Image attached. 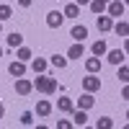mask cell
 <instances>
[{"label":"cell","instance_id":"obj_11","mask_svg":"<svg viewBox=\"0 0 129 129\" xmlns=\"http://www.w3.org/2000/svg\"><path fill=\"white\" fill-rule=\"evenodd\" d=\"M106 57H109V62L111 64H121L124 59H126V54H124V49H106Z\"/></svg>","mask_w":129,"mask_h":129},{"label":"cell","instance_id":"obj_3","mask_svg":"<svg viewBox=\"0 0 129 129\" xmlns=\"http://www.w3.org/2000/svg\"><path fill=\"white\" fill-rule=\"evenodd\" d=\"M83 90L85 93H98L101 90V80H98V75H93V72H88L83 78Z\"/></svg>","mask_w":129,"mask_h":129},{"label":"cell","instance_id":"obj_13","mask_svg":"<svg viewBox=\"0 0 129 129\" xmlns=\"http://www.w3.org/2000/svg\"><path fill=\"white\" fill-rule=\"evenodd\" d=\"M93 103H95V98H93V93H83L80 98H78V109H83V111H88V109H93Z\"/></svg>","mask_w":129,"mask_h":129},{"label":"cell","instance_id":"obj_23","mask_svg":"<svg viewBox=\"0 0 129 129\" xmlns=\"http://www.w3.org/2000/svg\"><path fill=\"white\" fill-rule=\"evenodd\" d=\"M111 28H114L119 36H126V34H129V23H126V21H119V23H114Z\"/></svg>","mask_w":129,"mask_h":129},{"label":"cell","instance_id":"obj_6","mask_svg":"<svg viewBox=\"0 0 129 129\" xmlns=\"http://www.w3.org/2000/svg\"><path fill=\"white\" fill-rule=\"evenodd\" d=\"M95 26H98V31H111V26H114V18L111 16H106V13H101V16H95Z\"/></svg>","mask_w":129,"mask_h":129},{"label":"cell","instance_id":"obj_34","mask_svg":"<svg viewBox=\"0 0 129 129\" xmlns=\"http://www.w3.org/2000/svg\"><path fill=\"white\" fill-rule=\"evenodd\" d=\"M103 3H109V0H103Z\"/></svg>","mask_w":129,"mask_h":129},{"label":"cell","instance_id":"obj_12","mask_svg":"<svg viewBox=\"0 0 129 129\" xmlns=\"http://www.w3.org/2000/svg\"><path fill=\"white\" fill-rule=\"evenodd\" d=\"M101 67H103V64H101V57H88V59H85V70H88V72L98 75Z\"/></svg>","mask_w":129,"mask_h":129},{"label":"cell","instance_id":"obj_33","mask_svg":"<svg viewBox=\"0 0 129 129\" xmlns=\"http://www.w3.org/2000/svg\"><path fill=\"white\" fill-rule=\"evenodd\" d=\"M0 57H3V47H0Z\"/></svg>","mask_w":129,"mask_h":129},{"label":"cell","instance_id":"obj_9","mask_svg":"<svg viewBox=\"0 0 129 129\" xmlns=\"http://www.w3.org/2000/svg\"><path fill=\"white\" fill-rule=\"evenodd\" d=\"M85 124H88V111L72 109V126H85Z\"/></svg>","mask_w":129,"mask_h":129},{"label":"cell","instance_id":"obj_29","mask_svg":"<svg viewBox=\"0 0 129 129\" xmlns=\"http://www.w3.org/2000/svg\"><path fill=\"white\" fill-rule=\"evenodd\" d=\"M31 3H34V0H18V5H21V8H28Z\"/></svg>","mask_w":129,"mask_h":129},{"label":"cell","instance_id":"obj_1","mask_svg":"<svg viewBox=\"0 0 129 129\" xmlns=\"http://www.w3.org/2000/svg\"><path fill=\"white\" fill-rule=\"evenodd\" d=\"M31 85H34V90L47 93V95L57 93V78H47L44 72H39V78H36V80H31Z\"/></svg>","mask_w":129,"mask_h":129},{"label":"cell","instance_id":"obj_16","mask_svg":"<svg viewBox=\"0 0 129 129\" xmlns=\"http://www.w3.org/2000/svg\"><path fill=\"white\" fill-rule=\"evenodd\" d=\"M62 16H64V18H78V16H80V5H78V3H67L64 10H62Z\"/></svg>","mask_w":129,"mask_h":129},{"label":"cell","instance_id":"obj_21","mask_svg":"<svg viewBox=\"0 0 129 129\" xmlns=\"http://www.w3.org/2000/svg\"><path fill=\"white\" fill-rule=\"evenodd\" d=\"M88 8L93 10L95 16H101V13H106V3H103V0H90V3H88Z\"/></svg>","mask_w":129,"mask_h":129},{"label":"cell","instance_id":"obj_22","mask_svg":"<svg viewBox=\"0 0 129 129\" xmlns=\"http://www.w3.org/2000/svg\"><path fill=\"white\" fill-rule=\"evenodd\" d=\"M31 57H34V54H31V49L21 44V47H18V52H16V59H21V62H28Z\"/></svg>","mask_w":129,"mask_h":129},{"label":"cell","instance_id":"obj_19","mask_svg":"<svg viewBox=\"0 0 129 129\" xmlns=\"http://www.w3.org/2000/svg\"><path fill=\"white\" fill-rule=\"evenodd\" d=\"M47 67H49V62H47V59H41V57H36V59H31V70H34L36 75H39V72H44Z\"/></svg>","mask_w":129,"mask_h":129},{"label":"cell","instance_id":"obj_7","mask_svg":"<svg viewBox=\"0 0 129 129\" xmlns=\"http://www.w3.org/2000/svg\"><path fill=\"white\" fill-rule=\"evenodd\" d=\"M31 90H34L31 80H26V78H16V93H18V95H28Z\"/></svg>","mask_w":129,"mask_h":129},{"label":"cell","instance_id":"obj_2","mask_svg":"<svg viewBox=\"0 0 129 129\" xmlns=\"http://www.w3.org/2000/svg\"><path fill=\"white\" fill-rule=\"evenodd\" d=\"M106 13L111 18H121L126 13V3H121V0H109V3H106Z\"/></svg>","mask_w":129,"mask_h":129},{"label":"cell","instance_id":"obj_17","mask_svg":"<svg viewBox=\"0 0 129 129\" xmlns=\"http://www.w3.org/2000/svg\"><path fill=\"white\" fill-rule=\"evenodd\" d=\"M106 49H109V47H106V41H103V39H98V41H93V44H90L93 57H103V54H106Z\"/></svg>","mask_w":129,"mask_h":129},{"label":"cell","instance_id":"obj_14","mask_svg":"<svg viewBox=\"0 0 129 129\" xmlns=\"http://www.w3.org/2000/svg\"><path fill=\"white\" fill-rule=\"evenodd\" d=\"M57 109H59L62 114H72L75 103H72V98H67V95H62V98H57Z\"/></svg>","mask_w":129,"mask_h":129},{"label":"cell","instance_id":"obj_10","mask_svg":"<svg viewBox=\"0 0 129 129\" xmlns=\"http://www.w3.org/2000/svg\"><path fill=\"white\" fill-rule=\"evenodd\" d=\"M85 54V47H83V41H75V44L67 49V59H80Z\"/></svg>","mask_w":129,"mask_h":129},{"label":"cell","instance_id":"obj_30","mask_svg":"<svg viewBox=\"0 0 129 129\" xmlns=\"http://www.w3.org/2000/svg\"><path fill=\"white\" fill-rule=\"evenodd\" d=\"M75 3H78V5H88L90 0H75Z\"/></svg>","mask_w":129,"mask_h":129},{"label":"cell","instance_id":"obj_26","mask_svg":"<svg viewBox=\"0 0 129 129\" xmlns=\"http://www.w3.org/2000/svg\"><path fill=\"white\" fill-rule=\"evenodd\" d=\"M21 124H23V126H31V124H34V114H31V111H23V114H21Z\"/></svg>","mask_w":129,"mask_h":129},{"label":"cell","instance_id":"obj_25","mask_svg":"<svg viewBox=\"0 0 129 129\" xmlns=\"http://www.w3.org/2000/svg\"><path fill=\"white\" fill-rule=\"evenodd\" d=\"M10 16H13V8H10L8 3H3V5H0V21H8Z\"/></svg>","mask_w":129,"mask_h":129},{"label":"cell","instance_id":"obj_18","mask_svg":"<svg viewBox=\"0 0 129 129\" xmlns=\"http://www.w3.org/2000/svg\"><path fill=\"white\" fill-rule=\"evenodd\" d=\"M49 64H52L54 70H64V67H67V57H62V54H52V57H49Z\"/></svg>","mask_w":129,"mask_h":129},{"label":"cell","instance_id":"obj_4","mask_svg":"<svg viewBox=\"0 0 129 129\" xmlns=\"http://www.w3.org/2000/svg\"><path fill=\"white\" fill-rule=\"evenodd\" d=\"M62 23H64L62 10H49V13H47V26H49V28H59Z\"/></svg>","mask_w":129,"mask_h":129},{"label":"cell","instance_id":"obj_27","mask_svg":"<svg viewBox=\"0 0 129 129\" xmlns=\"http://www.w3.org/2000/svg\"><path fill=\"white\" fill-rule=\"evenodd\" d=\"M119 80H121V83H126V80H129V67H126L124 62H121V67H119Z\"/></svg>","mask_w":129,"mask_h":129},{"label":"cell","instance_id":"obj_31","mask_svg":"<svg viewBox=\"0 0 129 129\" xmlns=\"http://www.w3.org/2000/svg\"><path fill=\"white\" fill-rule=\"evenodd\" d=\"M3 116H5V106L0 103V119H3Z\"/></svg>","mask_w":129,"mask_h":129},{"label":"cell","instance_id":"obj_35","mask_svg":"<svg viewBox=\"0 0 129 129\" xmlns=\"http://www.w3.org/2000/svg\"><path fill=\"white\" fill-rule=\"evenodd\" d=\"M0 3H5V0H0Z\"/></svg>","mask_w":129,"mask_h":129},{"label":"cell","instance_id":"obj_5","mask_svg":"<svg viewBox=\"0 0 129 129\" xmlns=\"http://www.w3.org/2000/svg\"><path fill=\"white\" fill-rule=\"evenodd\" d=\"M8 72L13 75V78H23L26 75V62H21V59H13L8 64Z\"/></svg>","mask_w":129,"mask_h":129},{"label":"cell","instance_id":"obj_28","mask_svg":"<svg viewBox=\"0 0 129 129\" xmlns=\"http://www.w3.org/2000/svg\"><path fill=\"white\" fill-rule=\"evenodd\" d=\"M72 126V121H67V119H59L57 121V129H70Z\"/></svg>","mask_w":129,"mask_h":129},{"label":"cell","instance_id":"obj_15","mask_svg":"<svg viewBox=\"0 0 129 129\" xmlns=\"http://www.w3.org/2000/svg\"><path fill=\"white\" fill-rule=\"evenodd\" d=\"M49 114H52V103H49L47 98H41V101L36 103V116H41V119H47Z\"/></svg>","mask_w":129,"mask_h":129},{"label":"cell","instance_id":"obj_32","mask_svg":"<svg viewBox=\"0 0 129 129\" xmlns=\"http://www.w3.org/2000/svg\"><path fill=\"white\" fill-rule=\"evenodd\" d=\"M0 31H3V21H0Z\"/></svg>","mask_w":129,"mask_h":129},{"label":"cell","instance_id":"obj_24","mask_svg":"<svg viewBox=\"0 0 129 129\" xmlns=\"http://www.w3.org/2000/svg\"><path fill=\"white\" fill-rule=\"evenodd\" d=\"M114 126V119L111 116H101L98 121H95V129H111Z\"/></svg>","mask_w":129,"mask_h":129},{"label":"cell","instance_id":"obj_8","mask_svg":"<svg viewBox=\"0 0 129 129\" xmlns=\"http://www.w3.org/2000/svg\"><path fill=\"white\" fill-rule=\"evenodd\" d=\"M70 36H72L75 41H85V39H88V26L75 23V26H72V31H70Z\"/></svg>","mask_w":129,"mask_h":129},{"label":"cell","instance_id":"obj_20","mask_svg":"<svg viewBox=\"0 0 129 129\" xmlns=\"http://www.w3.org/2000/svg\"><path fill=\"white\" fill-rule=\"evenodd\" d=\"M21 44H23V36H21L18 31H13V34H8V47H13V49H18Z\"/></svg>","mask_w":129,"mask_h":129}]
</instances>
